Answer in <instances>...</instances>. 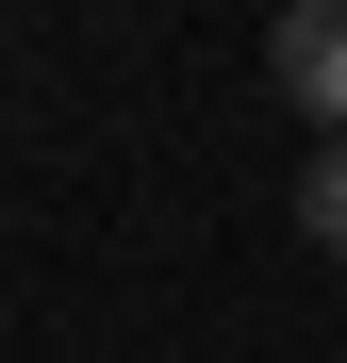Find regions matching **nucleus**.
Instances as JSON below:
<instances>
[{"instance_id":"obj_1","label":"nucleus","mask_w":347,"mask_h":363,"mask_svg":"<svg viewBox=\"0 0 347 363\" xmlns=\"http://www.w3.org/2000/svg\"><path fill=\"white\" fill-rule=\"evenodd\" d=\"M265 67H281V99H298V116H331V133H347V0H281Z\"/></svg>"},{"instance_id":"obj_2","label":"nucleus","mask_w":347,"mask_h":363,"mask_svg":"<svg viewBox=\"0 0 347 363\" xmlns=\"http://www.w3.org/2000/svg\"><path fill=\"white\" fill-rule=\"evenodd\" d=\"M298 231L347 264V133H331V149H314V182H298Z\"/></svg>"}]
</instances>
